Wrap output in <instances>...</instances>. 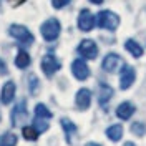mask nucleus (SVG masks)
<instances>
[{"instance_id":"nucleus-1","label":"nucleus","mask_w":146,"mask_h":146,"mask_svg":"<svg viewBox=\"0 0 146 146\" xmlns=\"http://www.w3.org/2000/svg\"><path fill=\"white\" fill-rule=\"evenodd\" d=\"M96 25L100 28H105V30H116L119 25V17L115 12L103 10V12L98 13V17H96Z\"/></svg>"},{"instance_id":"nucleus-2","label":"nucleus","mask_w":146,"mask_h":146,"mask_svg":"<svg viewBox=\"0 0 146 146\" xmlns=\"http://www.w3.org/2000/svg\"><path fill=\"white\" fill-rule=\"evenodd\" d=\"M60 30H62V27H60V22L56 18H48L40 28V32H42V35H43V38L46 42L56 40L58 35H60Z\"/></svg>"},{"instance_id":"nucleus-3","label":"nucleus","mask_w":146,"mask_h":146,"mask_svg":"<svg viewBox=\"0 0 146 146\" xmlns=\"http://www.w3.org/2000/svg\"><path fill=\"white\" fill-rule=\"evenodd\" d=\"M9 33L13 36L17 42H20L23 46H28V45L33 43V35L28 32V28L22 27V25H12V27L9 28Z\"/></svg>"},{"instance_id":"nucleus-4","label":"nucleus","mask_w":146,"mask_h":146,"mask_svg":"<svg viewBox=\"0 0 146 146\" xmlns=\"http://www.w3.org/2000/svg\"><path fill=\"white\" fill-rule=\"evenodd\" d=\"M101 66H103V70H105V72L115 73V72H118L119 68L123 66V60H121V56L116 55V53H108L105 58H103Z\"/></svg>"},{"instance_id":"nucleus-5","label":"nucleus","mask_w":146,"mask_h":146,"mask_svg":"<svg viewBox=\"0 0 146 146\" xmlns=\"http://www.w3.org/2000/svg\"><path fill=\"white\" fill-rule=\"evenodd\" d=\"M60 62L56 60V56L52 53L45 55L43 58H42V70H43V73H45L46 76H52V75H55V73L60 70Z\"/></svg>"},{"instance_id":"nucleus-6","label":"nucleus","mask_w":146,"mask_h":146,"mask_svg":"<svg viewBox=\"0 0 146 146\" xmlns=\"http://www.w3.org/2000/svg\"><path fill=\"white\" fill-rule=\"evenodd\" d=\"M78 53L82 55L83 58L88 60H95L98 56V46L93 40H83L82 43L78 45Z\"/></svg>"},{"instance_id":"nucleus-7","label":"nucleus","mask_w":146,"mask_h":146,"mask_svg":"<svg viewBox=\"0 0 146 146\" xmlns=\"http://www.w3.org/2000/svg\"><path fill=\"white\" fill-rule=\"evenodd\" d=\"M135 78H136V73L131 66H123L121 70V75H119V88L121 90H128L133 83H135Z\"/></svg>"},{"instance_id":"nucleus-8","label":"nucleus","mask_w":146,"mask_h":146,"mask_svg":"<svg viewBox=\"0 0 146 146\" xmlns=\"http://www.w3.org/2000/svg\"><path fill=\"white\" fill-rule=\"evenodd\" d=\"M78 27L83 32H90L91 28L95 27V17L91 15L90 10L83 9L80 12V15H78Z\"/></svg>"},{"instance_id":"nucleus-9","label":"nucleus","mask_w":146,"mask_h":146,"mask_svg":"<svg viewBox=\"0 0 146 146\" xmlns=\"http://www.w3.org/2000/svg\"><path fill=\"white\" fill-rule=\"evenodd\" d=\"M72 72L75 75V78L76 80H86L88 76H90V68H88V65L85 63L83 60H75L72 63Z\"/></svg>"},{"instance_id":"nucleus-10","label":"nucleus","mask_w":146,"mask_h":146,"mask_svg":"<svg viewBox=\"0 0 146 146\" xmlns=\"http://www.w3.org/2000/svg\"><path fill=\"white\" fill-rule=\"evenodd\" d=\"M27 118V108H25V101H18L15 105V108L12 111V125L13 126H20L22 121H25Z\"/></svg>"},{"instance_id":"nucleus-11","label":"nucleus","mask_w":146,"mask_h":146,"mask_svg":"<svg viewBox=\"0 0 146 146\" xmlns=\"http://www.w3.org/2000/svg\"><path fill=\"white\" fill-rule=\"evenodd\" d=\"M75 101H76V106H78L80 110H86L88 106H90V103H91V91L88 90V88L78 90Z\"/></svg>"},{"instance_id":"nucleus-12","label":"nucleus","mask_w":146,"mask_h":146,"mask_svg":"<svg viewBox=\"0 0 146 146\" xmlns=\"http://www.w3.org/2000/svg\"><path fill=\"white\" fill-rule=\"evenodd\" d=\"M133 113H135V106H133L129 101L121 103L118 108H116V116H118L119 119H129L133 116Z\"/></svg>"},{"instance_id":"nucleus-13","label":"nucleus","mask_w":146,"mask_h":146,"mask_svg":"<svg viewBox=\"0 0 146 146\" xmlns=\"http://www.w3.org/2000/svg\"><path fill=\"white\" fill-rule=\"evenodd\" d=\"M15 96V83L13 82H7L2 88V103L3 105H9L10 101L13 100Z\"/></svg>"},{"instance_id":"nucleus-14","label":"nucleus","mask_w":146,"mask_h":146,"mask_svg":"<svg viewBox=\"0 0 146 146\" xmlns=\"http://www.w3.org/2000/svg\"><path fill=\"white\" fill-rule=\"evenodd\" d=\"M62 128L65 129V135H66V141L72 145L73 143V136H76V133H78V129L76 126L73 125L72 121L68 118H62Z\"/></svg>"},{"instance_id":"nucleus-15","label":"nucleus","mask_w":146,"mask_h":146,"mask_svg":"<svg viewBox=\"0 0 146 146\" xmlns=\"http://www.w3.org/2000/svg\"><path fill=\"white\" fill-rule=\"evenodd\" d=\"M111 96H113V88L108 86V85H100V93H98V101H100V105H106L110 100H111Z\"/></svg>"},{"instance_id":"nucleus-16","label":"nucleus","mask_w":146,"mask_h":146,"mask_svg":"<svg viewBox=\"0 0 146 146\" xmlns=\"http://www.w3.org/2000/svg\"><path fill=\"white\" fill-rule=\"evenodd\" d=\"M106 136L111 139V141H119L121 136H123V126L121 125H113L106 129Z\"/></svg>"},{"instance_id":"nucleus-17","label":"nucleus","mask_w":146,"mask_h":146,"mask_svg":"<svg viewBox=\"0 0 146 146\" xmlns=\"http://www.w3.org/2000/svg\"><path fill=\"white\" fill-rule=\"evenodd\" d=\"M125 48H126V50H128L131 55H133L135 58H139V56L143 55V48L138 45L135 40H128L126 43H125Z\"/></svg>"},{"instance_id":"nucleus-18","label":"nucleus","mask_w":146,"mask_h":146,"mask_svg":"<svg viewBox=\"0 0 146 146\" xmlns=\"http://www.w3.org/2000/svg\"><path fill=\"white\" fill-rule=\"evenodd\" d=\"M15 65H17L18 68H27L28 65H30V55L25 50H20L17 58H15Z\"/></svg>"},{"instance_id":"nucleus-19","label":"nucleus","mask_w":146,"mask_h":146,"mask_svg":"<svg viewBox=\"0 0 146 146\" xmlns=\"http://www.w3.org/2000/svg\"><path fill=\"white\" fill-rule=\"evenodd\" d=\"M35 116L36 118H42V119H50L52 118V111L46 108L45 105H36L35 106Z\"/></svg>"},{"instance_id":"nucleus-20","label":"nucleus","mask_w":146,"mask_h":146,"mask_svg":"<svg viewBox=\"0 0 146 146\" xmlns=\"http://www.w3.org/2000/svg\"><path fill=\"white\" fill-rule=\"evenodd\" d=\"M17 145V136L12 133H5L0 136V146H15Z\"/></svg>"},{"instance_id":"nucleus-21","label":"nucleus","mask_w":146,"mask_h":146,"mask_svg":"<svg viewBox=\"0 0 146 146\" xmlns=\"http://www.w3.org/2000/svg\"><path fill=\"white\" fill-rule=\"evenodd\" d=\"M38 131H36L33 126H25L23 128V138L25 139H30V141H35L36 138H38Z\"/></svg>"},{"instance_id":"nucleus-22","label":"nucleus","mask_w":146,"mask_h":146,"mask_svg":"<svg viewBox=\"0 0 146 146\" xmlns=\"http://www.w3.org/2000/svg\"><path fill=\"white\" fill-rule=\"evenodd\" d=\"M131 133H135L136 136H145V133H146V126L143 125V123H133L131 125Z\"/></svg>"},{"instance_id":"nucleus-23","label":"nucleus","mask_w":146,"mask_h":146,"mask_svg":"<svg viewBox=\"0 0 146 146\" xmlns=\"http://www.w3.org/2000/svg\"><path fill=\"white\" fill-rule=\"evenodd\" d=\"M33 128H35L38 133H42V131H46V129H48V123H45V121H43L42 118H35Z\"/></svg>"},{"instance_id":"nucleus-24","label":"nucleus","mask_w":146,"mask_h":146,"mask_svg":"<svg viewBox=\"0 0 146 146\" xmlns=\"http://www.w3.org/2000/svg\"><path fill=\"white\" fill-rule=\"evenodd\" d=\"M36 91H38V78H36L35 75H32L30 76V93L35 95Z\"/></svg>"},{"instance_id":"nucleus-25","label":"nucleus","mask_w":146,"mask_h":146,"mask_svg":"<svg viewBox=\"0 0 146 146\" xmlns=\"http://www.w3.org/2000/svg\"><path fill=\"white\" fill-rule=\"evenodd\" d=\"M68 2L70 0H52V5L55 9H63L65 5H68Z\"/></svg>"},{"instance_id":"nucleus-26","label":"nucleus","mask_w":146,"mask_h":146,"mask_svg":"<svg viewBox=\"0 0 146 146\" xmlns=\"http://www.w3.org/2000/svg\"><path fill=\"white\" fill-rule=\"evenodd\" d=\"M0 75H7V66L2 60H0Z\"/></svg>"},{"instance_id":"nucleus-27","label":"nucleus","mask_w":146,"mask_h":146,"mask_svg":"<svg viewBox=\"0 0 146 146\" xmlns=\"http://www.w3.org/2000/svg\"><path fill=\"white\" fill-rule=\"evenodd\" d=\"M25 0H10V3H12V7H18L20 3H23Z\"/></svg>"},{"instance_id":"nucleus-28","label":"nucleus","mask_w":146,"mask_h":146,"mask_svg":"<svg viewBox=\"0 0 146 146\" xmlns=\"http://www.w3.org/2000/svg\"><path fill=\"white\" fill-rule=\"evenodd\" d=\"M91 3H95V5H100V3H103V0H90Z\"/></svg>"},{"instance_id":"nucleus-29","label":"nucleus","mask_w":146,"mask_h":146,"mask_svg":"<svg viewBox=\"0 0 146 146\" xmlns=\"http://www.w3.org/2000/svg\"><path fill=\"white\" fill-rule=\"evenodd\" d=\"M86 146H100V145H98V143H88Z\"/></svg>"},{"instance_id":"nucleus-30","label":"nucleus","mask_w":146,"mask_h":146,"mask_svg":"<svg viewBox=\"0 0 146 146\" xmlns=\"http://www.w3.org/2000/svg\"><path fill=\"white\" fill-rule=\"evenodd\" d=\"M125 146H135L133 143H125Z\"/></svg>"},{"instance_id":"nucleus-31","label":"nucleus","mask_w":146,"mask_h":146,"mask_svg":"<svg viewBox=\"0 0 146 146\" xmlns=\"http://www.w3.org/2000/svg\"><path fill=\"white\" fill-rule=\"evenodd\" d=\"M0 119H2V115H0Z\"/></svg>"}]
</instances>
